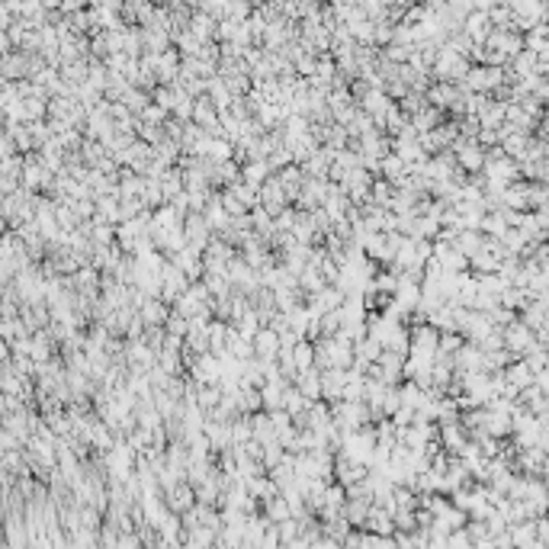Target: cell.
<instances>
[{"label":"cell","instance_id":"cell-1","mask_svg":"<svg viewBox=\"0 0 549 549\" xmlns=\"http://www.w3.org/2000/svg\"><path fill=\"white\" fill-rule=\"evenodd\" d=\"M411 354L437 357L440 354V331L434 325H411Z\"/></svg>","mask_w":549,"mask_h":549},{"label":"cell","instance_id":"cell-2","mask_svg":"<svg viewBox=\"0 0 549 549\" xmlns=\"http://www.w3.org/2000/svg\"><path fill=\"white\" fill-rule=\"evenodd\" d=\"M347 379H350V369H325L321 373V402H328V405L344 402Z\"/></svg>","mask_w":549,"mask_h":549},{"label":"cell","instance_id":"cell-3","mask_svg":"<svg viewBox=\"0 0 549 549\" xmlns=\"http://www.w3.org/2000/svg\"><path fill=\"white\" fill-rule=\"evenodd\" d=\"M183 229H187V238H190V244H193L196 250H202V254H206L209 241L216 238V231H212V225H209V219L202 216V212H190V216L183 219Z\"/></svg>","mask_w":549,"mask_h":549},{"label":"cell","instance_id":"cell-4","mask_svg":"<svg viewBox=\"0 0 549 549\" xmlns=\"http://www.w3.org/2000/svg\"><path fill=\"white\" fill-rule=\"evenodd\" d=\"M453 154H456L463 171H479V167H485V151H482L479 139H459L456 145H453Z\"/></svg>","mask_w":549,"mask_h":549},{"label":"cell","instance_id":"cell-5","mask_svg":"<svg viewBox=\"0 0 549 549\" xmlns=\"http://www.w3.org/2000/svg\"><path fill=\"white\" fill-rule=\"evenodd\" d=\"M254 357L258 360H279V334L273 328H260L254 337Z\"/></svg>","mask_w":549,"mask_h":549},{"label":"cell","instance_id":"cell-6","mask_svg":"<svg viewBox=\"0 0 549 549\" xmlns=\"http://www.w3.org/2000/svg\"><path fill=\"white\" fill-rule=\"evenodd\" d=\"M202 216L209 219V225H212L216 235H222V231L231 225V216H229V209H225V202H222V193H212V200H209V206H206Z\"/></svg>","mask_w":549,"mask_h":549},{"label":"cell","instance_id":"cell-7","mask_svg":"<svg viewBox=\"0 0 549 549\" xmlns=\"http://www.w3.org/2000/svg\"><path fill=\"white\" fill-rule=\"evenodd\" d=\"M171 312H174V308L167 306V302H161V299H148L145 306L139 308L141 321H145L148 328H164L167 318H171Z\"/></svg>","mask_w":549,"mask_h":549},{"label":"cell","instance_id":"cell-8","mask_svg":"<svg viewBox=\"0 0 549 549\" xmlns=\"http://www.w3.org/2000/svg\"><path fill=\"white\" fill-rule=\"evenodd\" d=\"M190 33H193L196 39L202 42V45H209V42H212V35H219V20H212V16L196 13V10H193V20H190Z\"/></svg>","mask_w":549,"mask_h":549},{"label":"cell","instance_id":"cell-9","mask_svg":"<svg viewBox=\"0 0 549 549\" xmlns=\"http://www.w3.org/2000/svg\"><path fill=\"white\" fill-rule=\"evenodd\" d=\"M273 177V171H270V164L267 161H248V164L241 167V180L244 183H250V187H264L267 180Z\"/></svg>","mask_w":549,"mask_h":549},{"label":"cell","instance_id":"cell-10","mask_svg":"<svg viewBox=\"0 0 549 549\" xmlns=\"http://www.w3.org/2000/svg\"><path fill=\"white\" fill-rule=\"evenodd\" d=\"M296 389H299L308 402H321V373L318 369H306V373H299Z\"/></svg>","mask_w":549,"mask_h":549},{"label":"cell","instance_id":"cell-11","mask_svg":"<svg viewBox=\"0 0 549 549\" xmlns=\"http://www.w3.org/2000/svg\"><path fill=\"white\" fill-rule=\"evenodd\" d=\"M504 344H508L511 350H527L533 347V334H530L527 325H508V331H504Z\"/></svg>","mask_w":549,"mask_h":549},{"label":"cell","instance_id":"cell-12","mask_svg":"<svg viewBox=\"0 0 549 549\" xmlns=\"http://www.w3.org/2000/svg\"><path fill=\"white\" fill-rule=\"evenodd\" d=\"M238 180H241V167H238L235 161H222V164L212 161V183H225V190H229V187H235Z\"/></svg>","mask_w":549,"mask_h":549},{"label":"cell","instance_id":"cell-13","mask_svg":"<svg viewBox=\"0 0 549 549\" xmlns=\"http://www.w3.org/2000/svg\"><path fill=\"white\" fill-rule=\"evenodd\" d=\"M325 286H328V279H325V273H321V267H306V270H302L299 289L306 292V296H318Z\"/></svg>","mask_w":549,"mask_h":549},{"label":"cell","instance_id":"cell-14","mask_svg":"<svg viewBox=\"0 0 549 549\" xmlns=\"http://www.w3.org/2000/svg\"><path fill=\"white\" fill-rule=\"evenodd\" d=\"M250 424H254V440L258 444H277V427H273L270 415H250Z\"/></svg>","mask_w":549,"mask_h":549},{"label":"cell","instance_id":"cell-15","mask_svg":"<svg viewBox=\"0 0 549 549\" xmlns=\"http://www.w3.org/2000/svg\"><path fill=\"white\" fill-rule=\"evenodd\" d=\"M312 405H315V402H308V398L302 395V392L296 389V386H289V389H286V402H283V408H286V411H289V415H292V421H296V417H302V415H306V411L312 408Z\"/></svg>","mask_w":549,"mask_h":549},{"label":"cell","instance_id":"cell-16","mask_svg":"<svg viewBox=\"0 0 549 549\" xmlns=\"http://www.w3.org/2000/svg\"><path fill=\"white\" fill-rule=\"evenodd\" d=\"M408 171H411V167L405 164V161L398 158L395 151H392V154H386V158H383V177H386V180L392 183V187H395V183L402 180L405 174H408Z\"/></svg>","mask_w":549,"mask_h":549},{"label":"cell","instance_id":"cell-17","mask_svg":"<svg viewBox=\"0 0 549 549\" xmlns=\"http://www.w3.org/2000/svg\"><path fill=\"white\" fill-rule=\"evenodd\" d=\"M411 125L417 129V135L434 132V129H440V110L437 106H427V110H421L415 119H411Z\"/></svg>","mask_w":549,"mask_h":549},{"label":"cell","instance_id":"cell-18","mask_svg":"<svg viewBox=\"0 0 549 549\" xmlns=\"http://www.w3.org/2000/svg\"><path fill=\"white\" fill-rule=\"evenodd\" d=\"M292 363L299 366V373H306V369H315V344L302 337V341L296 344V350H292Z\"/></svg>","mask_w":549,"mask_h":549},{"label":"cell","instance_id":"cell-19","mask_svg":"<svg viewBox=\"0 0 549 549\" xmlns=\"http://www.w3.org/2000/svg\"><path fill=\"white\" fill-rule=\"evenodd\" d=\"M238 408H241V415H260V408H264L260 389H248V386H241V398H238Z\"/></svg>","mask_w":549,"mask_h":549},{"label":"cell","instance_id":"cell-20","mask_svg":"<svg viewBox=\"0 0 549 549\" xmlns=\"http://www.w3.org/2000/svg\"><path fill=\"white\" fill-rule=\"evenodd\" d=\"M530 383H533V369L527 366V363H514V366L508 369V386H514L517 392L521 389H530Z\"/></svg>","mask_w":549,"mask_h":549},{"label":"cell","instance_id":"cell-21","mask_svg":"<svg viewBox=\"0 0 549 549\" xmlns=\"http://www.w3.org/2000/svg\"><path fill=\"white\" fill-rule=\"evenodd\" d=\"M231 193L238 196V200L244 202V206L248 209H258V206H264V202H260V190L258 187H250V183H244V180H238L235 187H229Z\"/></svg>","mask_w":549,"mask_h":549},{"label":"cell","instance_id":"cell-22","mask_svg":"<svg viewBox=\"0 0 549 549\" xmlns=\"http://www.w3.org/2000/svg\"><path fill=\"white\" fill-rule=\"evenodd\" d=\"M196 398H200V408L209 415V411H216L219 405H222V389H219V383L216 386H200V395Z\"/></svg>","mask_w":549,"mask_h":549},{"label":"cell","instance_id":"cell-23","mask_svg":"<svg viewBox=\"0 0 549 549\" xmlns=\"http://www.w3.org/2000/svg\"><path fill=\"white\" fill-rule=\"evenodd\" d=\"M158 366L164 369L167 376H180L187 363L180 360V354H177V350H161V354H158Z\"/></svg>","mask_w":549,"mask_h":549},{"label":"cell","instance_id":"cell-24","mask_svg":"<svg viewBox=\"0 0 549 549\" xmlns=\"http://www.w3.org/2000/svg\"><path fill=\"white\" fill-rule=\"evenodd\" d=\"M151 103H158L164 112H174L177 110V91L174 87H167V83H161L158 91L151 93Z\"/></svg>","mask_w":549,"mask_h":549},{"label":"cell","instance_id":"cell-25","mask_svg":"<svg viewBox=\"0 0 549 549\" xmlns=\"http://www.w3.org/2000/svg\"><path fill=\"white\" fill-rule=\"evenodd\" d=\"M408 125H411V116H405L402 106H395V110L386 116V129H389V135H395V139L405 132V129H408Z\"/></svg>","mask_w":549,"mask_h":549},{"label":"cell","instance_id":"cell-26","mask_svg":"<svg viewBox=\"0 0 549 549\" xmlns=\"http://www.w3.org/2000/svg\"><path fill=\"white\" fill-rule=\"evenodd\" d=\"M456 250H463L466 258H473L475 250H482V238L475 235V231H459V238H456V244H453Z\"/></svg>","mask_w":549,"mask_h":549},{"label":"cell","instance_id":"cell-27","mask_svg":"<svg viewBox=\"0 0 549 549\" xmlns=\"http://www.w3.org/2000/svg\"><path fill=\"white\" fill-rule=\"evenodd\" d=\"M164 331H167V334H174V337H183V341H187V337H190V318H183V315H177V312H171V318H167Z\"/></svg>","mask_w":549,"mask_h":549},{"label":"cell","instance_id":"cell-28","mask_svg":"<svg viewBox=\"0 0 549 549\" xmlns=\"http://www.w3.org/2000/svg\"><path fill=\"white\" fill-rule=\"evenodd\" d=\"M453 549H469L466 533H456V536H453Z\"/></svg>","mask_w":549,"mask_h":549},{"label":"cell","instance_id":"cell-29","mask_svg":"<svg viewBox=\"0 0 549 549\" xmlns=\"http://www.w3.org/2000/svg\"><path fill=\"white\" fill-rule=\"evenodd\" d=\"M270 514H273V517H286V504H279V501H273V504H270Z\"/></svg>","mask_w":549,"mask_h":549},{"label":"cell","instance_id":"cell-30","mask_svg":"<svg viewBox=\"0 0 549 549\" xmlns=\"http://www.w3.org/2000/svg\"><path fill=\"white\" fill-rule=\"evenodd\" d=\"M190 501V492L187 488H180V492H174V504H187Z\"/></svg>","mask_w":549,"mask_h":549}]
</instances>
